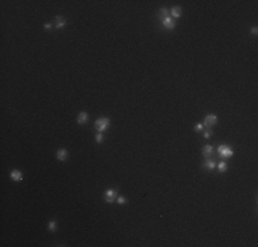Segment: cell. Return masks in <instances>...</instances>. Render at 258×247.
<instances>
[{"mask_svg":"<svg viewBox=\"0 0 258 247\" xmlns=\"http://www.w3.org/2000/svg\"><path fill=\"white\" fill-rule=\"evenodd\" d=\"M169 15L173 16V18H180V15H181V7H173V8L169 11Z\"/></svg>","mask_w":258,"mask_h":247,"instance_id":"cell-12","label":"cell"},{"mask_svg":"<svg viewBox=\"0 0 258 247\" xmlns=\"http://www.w3.org/2000/svg\"><path fill=\"white\" fill-rule=\"evenodd\" d=\"M203 137H205V139H209V137H212V130H210V129L205 130V132H203Z\"/></svg>","mask_w":258,"mask_h":247,"instance_id":"cell-18","label":"cell"},{"mask_svg":"<svg viewBox=\"0 0 258 247\" xmlns=\"http://www.w3.org/2000/svg\"><path fill=\"white\" fill-rule=\"evenodd\" d=\"M95 140H96V143H102V141H103V133H102V132H98L96 136H95Z\"/></svg>","mask_w":258,"mask_h":247,"instance_id":"cell-16","label":"cell"},{"mask_svg":"<svg viewBox=\"0 0 258 247\" xmlns=\"http://www.w3.org/2000/svg\"><path fill=\"white\" fill-rule=\"evenodd\" d=\"M87 121H88V114L85 113V111H81L77 117V123L78 125H82V123H85Z\"/></svg>","mask_w":258,"mask_h":247,"instance_id":"cell-10","label":"cell"},{"mask_svg":"<svg viewBox=\"0 0 258 247\" xmlns=\"http://www.w3.org/2000/svg\"><path fill=\"white\" fill-rule=\"evenodd\" d=\"M162 26L168 30H173L174 28H176V23H174L172 16H168V18H164V19H162Z\"/></svg>","mask_w":258,"mask_h":247,"instance_id":"cell-5","label":"cell"},{"mask_svg":"<svg viewBox=\"0 0 258 247\" xmlns=\"http://www.w3.org/2000/svg\"><path fill=\"white\" fill-rule=\"evenodd\" d=\"M10 177L14 180V181H22V173L20 170H13L10 173Z\"/></svg>","mask_w":258,"mask_h":247,"instance_id":"cell-11","label":"cell"},{"mask_svg":"<svg viewBox=\"0 0 258 247\" xmlns=\"http://www.w3.org/2000/svg\"><path fill=\"white\" fill-rule=\"evenodd\" d=\"M213 153H214V147L212 146V144H206V146H203V148H202V154H203V156H206V158H209Z\"/></svg>","mask_w":258,"mask_h":247,"instance_id":"cell-7","label":"cell"},{"mask_svg":"<svg viewBox=\"0 0 258 247\" xmlns=\"http://www.w3.org/2000/svg\"><path fill=\"white\" fill-rule=\"evenodd\" d=\"M117 196H118V192L114 188H109L104 192V199H106L107 203H113L114 201H117Z\"/></svg>","mask_w":258,"mask_h":247,"instance_id":"cell-3","label":"cell"},{"mask_svg":"<svg viewBox=\"0 0 258 247\" xmlns=\"http://www.w3.org/2000/svg\"><path fill=\"white\" fill-rule=\"evenodd\" d=\"M217 121H218L217 115H214V114H207L203 120V125L207 128H210V126H213V125H216Z\"/></svg>","mask_w":258,"mask_h":247,"instance_id":"cell-4","label":"cell"},{"mask_svg":"<svg viewBox=\"0 0 258 247\" xmlns=\"http://www.w3.org/2000/svg\"><path fill=\"white\" fill-rule=\"evenodd\" d=\"M203 129V123H196L195 125V130H202Z\"/></svg>","mask_w":258,"mask_h":247,"instance_id":"cell-19","label":"cell"},{"mask_svg":"<svg viewBox=\"0 0 258 247\" xmlns=\"http://www.w3.org/2000/svg\"><path fill=\"white\" fill-rule=\"evenodd\" d=\"M168 16H170V15H169V11L165 7L159 10V18H168Z\"/></svg>","mask_w":258,"mask_h":247,"instance_id":"cell-14","label":"cell"},{"mask_svg":"<svg viewBox=\"0 0 258 247\" xmlns=\"http://www.w3.org/2000/svg\"><path fill=\"white\" fill-rule=\"evenodd\" d=\"M117 202H118L119 205H125V203H126V199L124 198V196H117Z\"/></svg>","mask_w":258,"mask_h":247,"instance_id":"cell-17","label":"cell"},{"mask_svg":"<svg viewBox=\"0 0 258 247\" xmlns=\"http://www.w3.org/2000/svg\"><path fill=\"white\" fill-rule=\"evenodd\" d=\"M110 126V120L109 118H99V120L95 122V128H96L98 132H102L103 133L106 129H109Z\"/></svg>","mask_w":258,"mask_h":247,"instance_id":"cell-2","label":"cell"},{"mask_svg":"<svg viewBox=\"0 0 258 247\" xmlns=\"http://www.w3.org/2000/svg\"><path fill=\"white\" fill-rule=\"evenodd\" d=\"M48 229H50L51 232H54L55 229H56V222H55L54 220H51V221L48 222Z\"/></svg>","mask_w":258,"mask_h":247,"instance_id":"cell-15","label":"cell"},{"mask_svg":"<svg viewBox=\"0 0 258 247\" xmlns=\"http://www.w3.org/2000/svg\"><path fill=\"white\" fill-rule=\"evenodd\" d=\"M216 166H217V162L214 159H206L203 162V165H202V168L206 170H214L216 169Z\"/></svg>","mask_w":258,"mask_h":247,"instance_id":"cell-6","label":"cell"},{"mask_svg":"<svg viewBox=\"0 0 258 247\" xmlns=\"http://www.w3.org/2000/svg\"><path fill=\"white\" fill-rule=\"evenodd\" d=\"M44 28H45V29H51V28H52V25H51V23H48V22H47V23H45V25H44Z\"/></svg>","mask_w":258,"mask_h":247,"instance_id":"cell-21","label":"cell"},{"mask_svg":"<svg viewBox=\"0 0 258 247\" xmlns=\"http://www.w3.org/2000/svg\"><path fill=\"white\" fill-rule=\"evenodd\" d=\"M251 33H253V34H254V36H257L258 29H257V28H253V29H251Z\"/></svg>","mask_w":258,"mask_h":247,"instance_id":"cell-20","label":"cell"},{"mask_svg":"<svg viewBox=\"0 0 258 247\" xmlns=\"http://www.w3.org/2000/svg\"><path fill=\"white\" fill-rule=\"evenodd\" d=\"M217 153L221 158H231L233 155V151L231 150V147L226 146V144H220L218 148H217Z\"/></svg>","mask_w":258,"mask_h":247,"instance_id":"cell-1","label":"cell"},{"mask_svg":"<svg viewBox=\"0 0 258 247\" xmlns=\"http://www.w3.org/2000/svg\"><path fill=\"white\" fill-rule=\"evenodd\" d=\"M64 26H66V21H64L62 16H56V18H55V28H56V29H63Z\"/></svg>","mask_w":258,"mask_h":247,"instance_id":"cell-9","label":"cell"},{"mask_svg":"<svg viewBox=\"0 0 258 247\" xmlns=\"http://www.w3.org/2000/svg\"><path fill=\"white\" fill-rule=\"evenodd\" d=\"M217 170L218 172H221V173H224V172H226V169H228V163L226 162H220V163H217Z\"/></svg>","mask_w":258,"mask_h":247,"instance_id":"cell-13","label":"cell"},{"mask_svg":"<svg viewBox=\"0 0 258 247\" xmlns=\"http://www.w3.org/2000/svg\"><path fill=\"white\" fill-rule=\"evenodd\" d=\"M68 150L64 148H61L58 150V153H56V158H58V161H66L68 159Z\"/></svg>","mask_w":258,"mask_h":247,"instance_id":"cell-8","label":"cell"}]
</instances>
